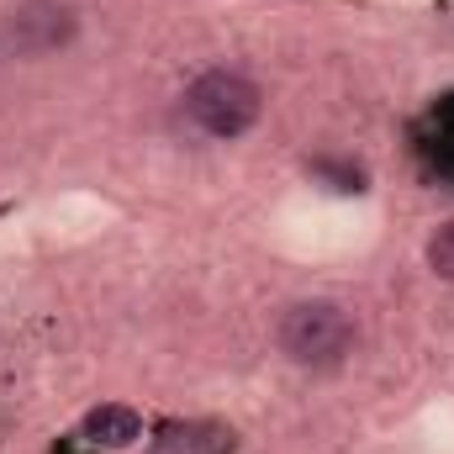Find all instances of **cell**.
Listing matches in <instances>:
<instances>
[{"label":"cell","mask_w":454,"mask_h":454,"mask_svg":"<svg viewBox=\"0 0 454 454\" xmlns=\"http://www.w3.org/2000/svg\"><path fill=\"white\" fill-rule=\"evenodd\" d=\"M185 112L207 137H243L264 116V90L238 69H207L185 90Z\"/></svg>","instance_id":"cell-2"},{"label":"cell","mask_w":454,"mask_h":454,"mask_svg":"<svg viewBox=\"0 0 454 454\" xmlns=\"http://www.w3.org/2000/svg\"><path fill=\"white\" fill-rule=\"evenodd\" d=\"M153 454H232V434L217 423H169Z\"/></svg>","instance_id":"cell-5"},{"label":"cell","mask_w":454,"mask_h":454,"mask_svg":"<svg viewBox=\"0 0 454 454\" xmlns=\"http://www.w3.org/2000/svg\"><path fill=\"white\" fill-rule=\"evenodd\" d=\"M80 439H85V444H96V450H127V444H137V439H143V418H137L127 402H101L96 412H85Z\"/></svg>","instance_id":"cell-4"},{"label":"cell","mask_w":454,"mask_h":454,"mask_svg":"<svg viewBox=\"0 0 454 454\" xmlns=\"http://www.w3.org/2000/svg\"><path fill=\"white\" fill-rule=\"evenodd\" d=\"M74 37V11L59 0H32L11 16V43L16 53H53Z\"/></svg>","instance_id":"cell-3"},{"label":"cell","mask_w":454,"mask_h":454,"mask_svg":"<svg viewBox=\"0 0 454 454\" xmlns=\"http://www.w3.org/2000/svg\"><path fill=\"white\" fill-rule=\"evenodd\" d=\"M275 343L291 364L301 370H339L359 343V323L343 301L312 296V301H291L275 323Z\"/></svg>","instance_id":"cell-1"},{"label":"cell","mask_w":454,"mask_h":454,"mask_svg":"<svg viewBox=\"0 0 454 454\" xmlns=\"http://www.w3.org/2000/svg\"><path fill=\"white\" fill-rule=\"evenodd\" d=\"M428 270L454 286V217L450 223H439L434 227V238H428Z\"/></svg>","instance_id":"cell-6"}]
</instances>
